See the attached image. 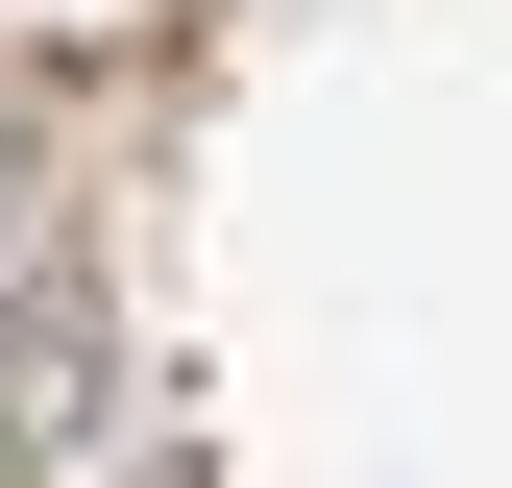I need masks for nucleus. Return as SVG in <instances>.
Listing matches in <instances>:
<instances>
[{"label":"nucleus","instance_id":"nucleus-1","mask_svg":"<svg viewBox=\"0 0 512 488\" xmlns=\"http://www.w3.org/2000/svg\"><path fill=\"white\" fill-rule=\"evenodd\" d=\"M122 415V318L98 293H25V342H0V464H74Z\"/></svg>","mask_w":512,"mask_h":488},{"label":"nucleus","instance_id":"nucleus-2","mask_svg":"<svg viewBox=\"0 0 512 488\" xmlns=\"http://www.w3.org/2000/svg\"><path fill=\"white\" fill-rule=\"evenodd\" d=\"M25 196H49V98L0 74V269H25Z\"/></svg>","mask_w":512,"mask_h":488}]
</instances>
